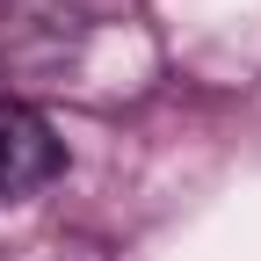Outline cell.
Returning <instances> with one entry per match:
<instances>
[{
    "instance_id": "obj_1",
    "label": "cell",
    "mask_w": 261,
    "mask_h": 261,
    "mask_svg": "<svg viewBox=\"0 0 261 261\" xmlns=\"http://www.w3.org/2000/svg\"><path fill=\"white\" fill-rule=\"evenodd\" d=\"M58 174V138L37 109L0 102V196H29Z\"/></svg>"
},
{
    "instance_id": "obj_2",
    "label": "cell",
    "mask_w": 261,
    "mask_h": 261,
    "mask_svg": "<svg viewBox=\"0 0 261 261\" xmlns=\"http://www.w3.org/2000/svg\"><path fill=\"white\" fill-rule=\"evenodd\" d=\"M0 102H8V94H0Z\"/></svg>"
}]
</instances>
